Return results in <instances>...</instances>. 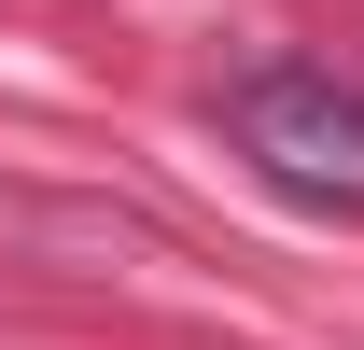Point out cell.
<instances>
[{
    "instance_id": "obj_1",
    "label": "cell",
    "mask_w": 364,
    "mask_h": 350,
    "mask_svg": "<svg viewBox=\"0 0 364 350\" xmlns=\"http://www.w3.org/2000/svg\"><path fill=\"white\" fill-rule=\"evenodd\" d=\"M238 154L267 182H294V196H322V211H364V98L336 85V70H252V85L225 98Z\"/></svg>"
}]
</instances>
